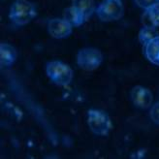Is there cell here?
Returning a JSON list of instances; mask_svg holds the SVG:
<instances>
[{"label": "cell", "mask_w": 159, "mask_h": 159, "mask_svg": "<svg viewBox=\"0 0 159 159\" xmlns=\"http://www.w3.org/2000/svg\"><path fill=\"white\" fill-rule=\"evenodd\" d=\"M46 73L50 80L60 86L68 85L73 80V70L66 63L59 60H53L47 63Z\"/></svg>", "instance_id": "6da1fadb"}, {"label": "cell", "mask_w": 159, "mask_h": 159, "mask_svg": "<svg viewBox=\"0 0 159 159\" xmlns=\"http://www.w3.org/2000/svg\"><path fill=\"white\" fill-rule=\"evenodd\" d=\"M36 16L35 6L27 0H16L12 4L9 17L18 25H27Z\"/></svg>", "instance_id": "7a4b0ae2"}, {"label": "cell", "mask_w": 159, "mask_h": 159, "mask_svg": "<svg viewBox=\"0 0 159 159\" xmlns=\"http://www.w3.org/2000/svg\"><path fill=\"white\" fill-rule=\"evenodd\" d=\"M87 124L94 134L99 136L108 135L112 129V121L110 116L103 111L89 110L87 113Z\"/></svg>", "instance_id": "3957f363"}, {"label": "cell", "mask_w": 159, "mask_h": 159, "mask_svg": "<svg viewBox=\"0 0 159 159\" xmlns=\"http://www.w3.org/2000/svg\"><path fill=\"white\" fill-rule=\"evenodd\" d=\"M78 65L83 70L94 71L96 70L103 61V55L101 52L94 48H84L80 51L76 57Z\"/></svg>", "instance_id": "277c9868"}, {"label": "cell", "mask_w": 159, "mask_h": 159, "mask_svg": "<svg viewBox=\"0 0 159 159\" xmlns=\"http://www.w3.org/2000/svg\"><path fill=\"white\" fill-rule=\"evenodd\" d=\"M96 14L103 21L119 20L123 15L122 0H104L97 8Z\"/></svg>", "instance_id": "5b68a950"}, {"label": "cell", "mask_w": 159, "mask_h": 159, "mask_svg": "<svg viewBox=\"0 0 159 159\" xmlns=\"http://www.w3.org/2000/svg\"><path fill=\"white\" fill-rule=\"evenodd\" d=\"M72 25L64 19H52L49 21L48 29L54 39H63L72 33Z\"/></svg>", "instance_id": "8992f818"}, {"label": "cell", "mask_w": 159, "mask_h": 159, "mask_svg": "<svg viewBox=\"0 0 159 159\" xmlns=\"http://www.w3.org/2000/svg\"><path fill=\"white\" fill-rule=\"evenodd\" d=\"M132 102L140 109H148L152 103V93L144 86L137 85L131 90Z\"/></svg>", "instance_id": "52a82bcc"}, {"label": "cell", "mask_w": 159, "mask_h": 159, "mask_svg": "<svg viewBox=\"0 0 159 159\" xmlns=\"http://www.w3.org/2000/svg\"><path fill=\"white\" fill-rule=\"evenodd\" d=\"M17 50L10 45L2 43L0 45V62L2 67L11 66L17 59Z\"/></svg>", "instance_id": "ba28073f"}, {"label": "cell", "mask_w": 159, "mask_h": 159, "mask_svg": "<svg viewBox=\"0 0 159 159\" xmlns=\"http://www.w3.org/2000/svg\"><path fill=\"white\" fill-rule=\"evenodd\" d=\"M63 19L68 21L73 27L82 25L86 20L84 16L74 6H70L63 12Z\"/></svg>", "instance_id": "9c48e42d"}, {"label": "cell", "mask_w": 159, "mask_h": 159, "mask_svg": "<svg viewBox=\"0 0 159 159\" xmlns=\"http://www.w3.org/2000/svg\"><path fill=\"white\" fill-rule=\"evenodd\" d=\"M146 55L150 62L159 65V36L146 46Z\"/></svg>", "instance_id": "30bf717a"}, {"label": "cell", "mask_w": 159, "mask_h": 159, "mask_svg": "<svg viewBox=\"0 0 159 159\" xmlns=\"http://www.w3.org/2000/svg\"><path fill=\"white\" fill-rule=\"evenodd\" d=\"M72 6L77 8L84 16L85 19L89 18L95 10L94 0H73Z\"/></svg>", "instance_id": "8fae6325"}, {"label": "cell", "mask_w": 159, "mask_h": 159, "mask_svg": "<svg viewBox=\"0 0 159 159\" xmlns=\"http://www.w3.org/2000/svg\"><path fill=\"white\" fill-rule=\"evenodd\" d=\"M158 31L155 29V27H144L139 33V41L142 45L145 47L156 37H158Z\"/></svg>", "instance_id": "7c38bea8"}, {"label": "cell", "mask_w": 159, "mask_h": 159, "mask_svg": "<svg viewBox=\"0 0 159 159\" xmlns=\"http://www.w3.org/2000/svg\"><path fill=\"white\" fill-rule=\"evenodd\" d=\"M148 13L150 19H152L153 25L155 27L159 26V2H156L152 6H150L148 9H146Z\"/></svg>", "instance_id": "4fadbf2b"}, {"label": "cell", "mask_w": 159, "mask_h": 159, "mask_svg": "<svg viewBox=\"0 0 159 159\" xmlns=\"http://www.w3.org/2000/svg\"><path fill=\"white\" fill-rule=\"evenodd\" d=\"M150 117H152L153 122L159 124V102L155 103L150 110Z\"/></svg>", "instance_id": "5bb4252c"}, {"label": "cell", "mask_w": 159, "mask_h": 159, "mask_svg": "<svg viewBox=\"0 0 159 159\" xmlns=\"http://www.w3.org/2000/svg\"><path fill=\"white\" fill-rule=\"evenodd\" d=\"M135 2H136L137 5H139L140 7L148 9V8H149L150 6L155 4L157 2V0H135Z\"/></svg>", "instance_id": "9a60e30c"}]
</instances>
